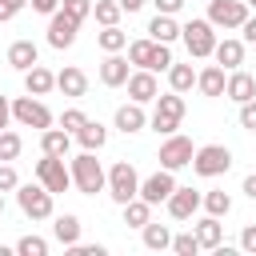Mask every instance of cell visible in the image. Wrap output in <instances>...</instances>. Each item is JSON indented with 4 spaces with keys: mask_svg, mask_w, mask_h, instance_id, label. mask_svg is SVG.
<instances>
[{
    "mask_svg": "<svg viewBox=\"0 0 256 256\" xmlns=\"http://www.w3.org/2000/svg\"><path fill=\"white\" fill-rule=\"evenodd\" d=\"M68 172H72V188L84 192V196H96V192H104V184H108V172L100 168L96 152L72 156V160H68Z\"/></svg>",
    "mask_w": 256,
    "mask_h": 256,
    "instance_id": "obj_1",
    "label": "cell"
},
{
    "mask_svg": "<svg viewBox=\"0 0 256 256\" xmlns=\"http://www.w3.org/2000/svg\"><path fill=\"white\" fill-rule=\"evenodd\" d=\"M152 104H156V108H152V116H148V128L160 132V136H172V132L180 128V120H184V96H180V92H164V96H156Z\"/></svg>",
    "mask_w": 256,
    "mask_h": 256,
    "instance_id": "obj_2",
    "label": "cell"
},
{
    "mask_svg": "<svg viewBox=\"0 0 256 256\" xmlns=\"http://www.w3.org/2000/svg\"><path fill=\"white\" fill-rule=\"evenodd\" d=\"M104 192H108L116 204H128L132 196H140V172H136L128 160H116V164L108 168V184H104Z\"/></svg>",
    "mask_w": 256,
    "mask_h": 256,
    "instance_id": "obj_3",
    "label": "cell"
},
{
    "mask_svg": "<svg viewBox=\"0 0 256 256\" xmlns=\"http://www.w3.org/2000/svg\"><path fill=\"white\" fill-rule=\"evenodd\" d=\"M228 168H232V152H228L224 144H200V148L192 152V172L204 176V180L224 176Z\"/></svg>",
    "mask_w": 256,
    "mask_h": 256,
    "instance_id": "obj_4",
    "label": "cell"
},
{
    "mask_svg": "<svg viewBox=\"0 0 256 256\" xmlns=\"http://www.w3.org/2000/svg\"><path fill=\"white\" fill-rule=\"evenodd\" d=\"M64 160H68V156H48V152L36 160V180H40L52 196L72 188V172H68V164H64Z\"/></svg>",
    "mask_w": 256,
    "mask_h": 256,
    "instance_id": "obj_5",
    "label": "cell"
},
{
    "mask_svg": "<svg viewBox=\"0 0 256 256\" xmlns=\"http://www.w3.org/2000/svg\"><path fill=\"white\" fill-rule=\"evenodd\" d=\"M16 204L28 220H48L52 216V192L44 184H16Z\"/></svg>",
    "mask_w": 256,
    "mask_h": 256,
    "instance_id": "obj_6",
    "label": "cell"
},
{
    "mask_svg": "<svg viewBox=\"0 0 256 256\" xmlns=\"http://www.w3.org/2000/svg\"><path fill=\"white\" fill-rule=\"evenodd\" d=\"M180 36H184L188 56H196V60L212 56V48H216V28L208 24V16H204V20H188V24L180 28Z\"/></svg>",
    "mask_w": 256,
    "mask_h": 256,
    "instance_id": "obj_7",
    "label": "cell"
},
{
    "mask_svg": "<svg viewBox=\"0 0 256 256\" xmlns=\"http://www.w3.org/2000/svg\"><path fill=\"white\" fill-rule=\"evenodd\" d=\"M12 120L16 124H24V128H52V112L44 108V100L40 96H16L12 100Z\"/></svg>",
    "mask_w": 256,
    "mask_h": 256,
    "instance_id": "obj_8",
    "label": "cell"
},
{
    "mask_svg": "<svg viewBox=\"0 0 256 256\" xmlns=\"http://www.w3.org/2000/svg\"><path fill=\"white\" fill-rule=\"evenodd\" d=\"M192 140L188 136H180V132H172V136H164V144H160V168H168V172H180V168H188L192 164Z\"/></svg>",
    "mask_w": 256,
    "mask_h": 256,
    "instance_id": "obj_9",
    "label": "cell"
},
{
    "mask_svg": "<svg viewBox=\"0 0 256 256\" xmlns=\"http://www.w3.org/2000/svg\"><path fill=\"white\" fill-rule=\"evenodd\" d=\"M248 20L244 0H208V24L212 28H240Z\"/></svg>",
    "mask_w": 256,
    "mask_h": 256,
    "instance_id": "obj_10",
    "label": "cell"
},
{
    "mask_svg": "<svg viewBox=\"0 0 256 256\" xmlns=\"http://www.w3.org/2000/svg\"><path fill=\"white\" fill-rule=\"evenodd\" d=\"M172 188H176V172L156 168L152 176H144V180H140V200H148V204L156 208V204H164V200L172 196Z\"/></svg>",
    "mask_w": 256,
    "mask_h": 256,
    "instance_id": "obj_11",
    "label": "cell"
},
{
    "mask_svg": "<svg viewBox=\"0 0 256 256\" xmlns=\"http://www.w3.org/2000/svg\"><path fill=\"white\" fill-rule=\"evenodd\" d=\"M76 32H80V20H72L64 8H56L48 16V44L52 48H72L76 44Z\"/></svg>",
    "mask_w": 256,
    "mask_h": 256,
    "instance_id": "obj_12",
    "label": "cell"
},
{
    "mask_svg": "<svg viewBox=\"0 0 256 256\" xmlns=\"http://www.w3.org/2000/svg\"><path fill=\"white\" fill-rule=\"evenodd\" d=\"M124 88H128V100H136V104H152V100L160 96L156 72H148V68H136V72H128Z\"/></svg>",
    "mask_w": 256,
    "mask_h": 256,
    "instance_id": "obj_13",
    "label": "cell"
},
{
    "mask_svg": "<svg viewBox=\"0 0 256 256\" xmlns=\"http://www.w3.org/2000/svg\"><path fill=\"white\" fill-rule=\"evenodd\" d=\"M164 204H168V216H172V220H192V216H196V208H200V192H196V188H180V184H176V188H172V196H168Z\"/></svg>",
    "mask_w": 256,
    "mask_h": 256,
    "instance_id": "obj_14",
    "label": "cell"
},
{
    "mask_svg": "<svg viewBox=\"0 0 256 256\" xmlns=\"http://www.w3.org/2000/svg\"><path fill=\"white\" fill-rule=\"evenodd\" d=\"M192 236H196L200 252H216V248L224 244V224H220V216H200V220L192 224Z\"/></svg>",
    "mask_w": 256,
    "mask_h": 256,
    "instance_id": "obj_15",
    "label": "cell"
},
{
    "mask_svg": "<svg viewBox=\"0 0 256 256\" xmlns=\"http://www.w3.org/2000/svg\"><path fill=\"white\" fill-rule=\"evenodd\" d=\"M224 96H228V100H236V104L252 100V96H256V76H252V72H244V68H232V72H228V80H224Z\"/></svg>",
    "mask_w": 256,
    "mask_h": 256,
    "instance_id": "obj_16",
    "label": "cell"
},
{
    "mask_svg": "<svg viewBox=\"0 0 256 256\" xmlns=\"http://www.w3.org/2000/svg\"><path fill=\"white\" fill-rule=\"evenodd\" d=\"M128 56H120V52H108L104 56V64H100V84L104 88H124V80H128Z\"/></svg>",
    "mask_w": 256,
    "mask_h": 256,
    "instance_id": "obj_17",
    "label": "cell"
},
{
    "mask_svg": "<svg viewBox=\"0 0 256 256\" xmlns=\"http://www.w3.org/2000/svg\"><path fill=\"white\" fill-rule=\"evenodd\" d=\"M124 136H132V132H140V128H148V112H144V104H136V100H128V104H120L116 108V120H112Z\"/></svg>",
    "mask_w": 256,
    "mask_h": 256,
    "instance_id": "obj_18",
    "label": "cell"
},
{
    "mask_svg": "<svg viewBox=\"0 0 256 256\" xmlns=\"http://www.w3.org/2000/svg\"><path fill=\"white\" fill-rule=\"evenodd\" d=\"M212 56H216V64H220L224 72H232V68H240V64H244V40H236V36H224V40H216Z\"/></svg>",
    "mask_w": 256,
    "mask_h": 256,
    "instance_id": "obj_19",
    "label": "cell"
},
{
    "mask_svg": "<svg viewBox=\"0 0 256 256\" xmlns=\"http://www.w3.org/2000/svg\"><path fill=\"white\" fill-rule=\"evenodd\" d=\"M224 80H228V72H224L220 64H208V68L196 72V88H200V96H208V100L224 96Z\"/></svg>",
    "mask_w": 256,
    "mask_h": 256,
    "instance_id": "obj_20",
    "label": "cell"
},
{
    "mask_svg": "<svg viewBox=\"0 0 256 256\" xmlns=\"http://www.w3.org/2000/svg\"><path fill=\"white\" fill-rule=\"evenodd\" d=\"M8 64H12L16 72H28L32 64H40V48H36L32 40H12V44H8Z\"/></svg>",
    "mask_w": 256,
    "mask_h": 256,
    "instance_id": "obj_21",
    "label": "cell"
},
{
    "mask_svg": "<svg viewBox=\"0 0 256 256\" xmlns=\"http://www.w3.org/2000/svg\"><path fill=\"white\" fill-rule=\"evenodd\" d=\"M52 88H56V72H48L44 64H32L24 72V92L28 96H48Z\"/></svg>",
    "mask_w": 256,
    "mask_h": 256,
    "instance_id": "obj_22",
    "label": "cell"
},
{
    "mask_svg": "<svg viewBox=\"0 0 256 256\" xmlns=\"http://www.w3.org/2000/svg\"><path fill=\"white\" fill-rule=\"evenodd\" d=\"M56 88L64 92V96H72V100H80L84 92H88V76L76 68V64H68V68H60L56 72Z\"/></svg>",
    "mask_w": 256,
    "mask_h": 256,
    "instance_id": "obj_23",
    "label": "cell"
},
{
    "mask_svg": "<svg viewBox=\"0 0 256 256\" xmlns=\"http://www.w3.org/2000/svg\"><path fill=\"white\" fill-rule=\"evenodd\" d=\"M104 140H108V128H104L100 120H84V128L76 132V144H80L84 152H100Z\"/></svg>",
    "mask_w": 256,
    "mask_h": 256,
    "instance_id": "obj_24",
    "label": "cell"
},
{
    "mask_svg": "<svg viewBox=\"0 0 256 256\" xmlns=\"http://www.w3.org/2000/svg\"><path fill=\"white\" fill-rule=\"evenodd\" d=\"M68 148H72V132H64V128H44V132H40V152H48V156H68Z\"/></svg>",
    "mask_w": 256,
    "mask_h": 256,
    "instance_id": "obj_25",
    "label": "cell"
},
{
    "mask_svg": "<svg viewBox=\"0 0 256 256\" xmlns=\"http://www.w3.org/2000/svg\"><path fill=\"white\" fill-rule=\"evenodd\" d=\"M148 36H152V40H160V44H172V40L180 36V24H176V16H164V12H156V16L148 20Z\"/></svg>",
    "mask_w": 256,
    "mask_h": 256,
    "instance_id": "obj_26",
    "label": "cell"
},
{
    "mask_svg": "<svg viewBox=\"0 0 256 256\" xmlns=\"http://www.w3.org/2000/svg\"><path fill=\"white\" fill-rule=\"evenodd\" d=\"M168 84H172V92H180V96H184V92H192V88H196V68H192V64H176V60H172V64H168Z\"/></svg>",
    "mask_w": 256,
    "mask_h": 256,
    "instance_id": "obj_27",
    "label": "cell"
},
{
    "mask_svg": "<svg viewBox=\"0 0 256 256\" xmlns=\"http://www.w3.org/2000/svg\"><path fill=\"white\" fill-rule=\"evenodd\" d=\"M52 232H56V240H60L64 248H72V244L80 240V216H76V212H64V216H56Z\"/></svg>",
    "mask_w": 256,
    "mask_h": 256,
    "instance_id": "obj_28",
    "label": "cell"
},
{
    "mask_svg": "<svg viewBox=\"0 0 256 256\" xmlns=\"http://www.w3.org/2000/svg\"><path fill=\"white\" fill-rule=\"evenodd\" d=\"M140 240H144L148 252H164V248L172 244V232H168V224H152V220H148V224L140 228Z\"/></svg>",
    "mask_w": 256,
    "mask_h": 256,
    "instance_id": "obj_29",
    "label": "cell"
},
{
    "mask_svg": "<svg viewBox=\"0 0 256 256\" xmlns=\"http://www.w3.org/2000/svg\"><path fill=\"white\" fill-rule=\"evenodd\" d=\"M96 44H100V52H124L128 48V32L120 24H108V28L96 32Z\"/></svg>",
    "mask_w": 256,
    "mask_h": 256,
    "instance_id": "obj_30",
    "label": "cell"
},
{
    "mask_svg": "<svg viewBox=\"0 0 256 256\" xmlns=\"http://www.w3.org/2000/svg\"><path fill=\"white\" fill-rule=\"evenodd\" d=\"M120 208H124V224H128V228H144V224L152 220V204L140 200V196H132V200L120 204Z\"/></svg>",
    "mask_w": 256,
    "mask_h": 256,
    "instance_id": "obj_31",
    "label": "cell"
},
{
    "mask_svg": "<svg viewBox=\"0 0 256 256\" xmlns=\"http://www.w3.org/2000/svg\"><path fill=\"white\" fill-rule=\"evenodd\" d=\"M200 204H204V212H208V216H228V212H232V196H228L224 188L204 192V196H200Z\"/></svg>",
    "mask_w": 256,
    "mask_h": 256,
    "instance_id": "obj_32",
    "label": "cell"
},
{
    "mask_svg": "<svg viewBox=\"0 0 256 256\" xmlns=\"http://www.w3.org/2000/svg\"><path fill=\"white\" fill-rule=\"evenodd\" d=\"M92 16H96V24L100 28H108V24H120V4L116 0H92Z\"/></svg>",
    "mask_w": 256,
    "mask_h": 256,
    "instance_id": "obj_33",
    "label": "cell"
},
{
    "mask_svg": "<svg viewBox=\"0 0 256 256\" xmlns=\"http://www.w3.org/2000/svg\"><path fill=\"white\" fill-rule=\"evenodd\" d=\"M152 48H156V40H152V36H144V40H132V44H128V64H136V68H148V60H152Z\"/></svg>",
    "mask_w": 256,
    "mask_h": 256,
    "instance_id": "obj_34",
    "label": "cell"
},
{
    "mask_svg": "<svg viewBox=\"0 0 256 256\" xmlns=\"http://www.w3.org/2000/svg\"><path fill=\"white\" fill-rule=\"evenodd\" d=\"M12 252H20V256H48V240L44 236H20L12 244Z\"/></svg>",
    "mask_w": 256,
    "mask_h": 256,
    "instance_id": "obj_35",
    "label": "cell"
},
{
    "mask_svg": "<svg viewBox=\"0 0 256 256\" xmlns=\"http://www.w3.org/2000/svg\"><path fill=\"white\" fill-rule=\"evenodd\" d=\"M20 148H24V140H20V132H12V128H4V132H0V160H16V156H20Z\"/></svg>",
    "mask_w": 256,
    "mask_h": 256,
    "instance_id": "obj_36",
    "label": "cell"
},
{
    "mask_svg": "<svg viewBox=\"0 0 256 256\" xmlns=\"http://www.w3.org/2000/svg\"><path fill=\"white\" fill-rule=\"evenodd\" d=\"M168 64H172V44H160V40H156L152 60H148V72H168Z\"/></svg>",
    "mask_w": 256,
    "mask_h": 256,
    "instance_id": "obj_37",
    "label": "cell"
},
{
    "mask_svg": "<svg viewBox=\"0 0 256 256\" xmlns=\"http://www.w3.org/2000/svg\"><path fill=\"white\" fill-rule=\"evenodd\" d=\"M176 256H196L200 252V244H196V236H192V228L188 232H180V236H172V244H168Z\"/></svg>",
    "mask_w": 256,
    "mask_h": 256,
    "instance_id": "obj_38",
    "label": "cell"
},
{
    "mask_svg": "<svg viewBox=\"0 0 256 256\" xmlns=\"http://www.w3.org/2000/svg\"><path fill=\"white\" fill-rule=\"evenodd\" d=\"M84 120H88V112H84V108H64V116H60V128L76 136V132L84 128Z\"/></svg>",
    "mask_w": 256,
    "mask_h": 256,
    "instance_id": "obj_39",
    "label": "cell"
},
{
    "mask_svg": "<svg viewBox=\"0 0 256 256\" xmlns=\"http://www.w3.org/2000/svg\"><path fill=\"white\" fill-rule=\"evenodd\" d=\"M60 8H64L72 20H80V24L92 16V0H60Z\"/></svg>",
    "mask_w": 256,
    "mask_h": 256,
    "instance_id": "obj_40",
    "label": "cell"
},
{
    "mask_svg": "<svg viewBox=\"0 0 256 256\" xmlns=\"http://www.w3.org/2000/svg\"><path fill=\"white\" fill-rule=\"evenodd\" d=\"M16 184H20V176H16L12 160H0V192H16Z\"/></svg>",
    "mask_w": 256,
    "mask_h": 256,
    "instance_id": "obj_41",
    "label": "cell"
},
{
    "mask_svg": "<svg viewBox=\"0 0 256 256\" xmlns=\"http://www.w3.org/2000/svg\"><path fill=\"white\" fill-rule=\"evenodd\" d=\"M240 128L244 132H256V96L240 104Z\"/></svg>",
    "mask_w": 256,
    "mask_h": 256,
    "instance_id": "obj_42",
    "label": "cell"
},
{
    "mask_svg": "<svg viewBox=\"0 0 256 256\" xmlns=\"http://www.w3.org/2000/svg\"><path fill=\"white\" fill-rule=\"evenodd\" d=\"M68 252H72V256H104L108 248H104V244H80V240H76Z\"/></svg>",
    "mask_w": 256,
    "mask_h": 256,
    "instance_id": "obj_43",
    "label": "cell"
},
{
    "mask_svg": "<svg viewBox=\"0 0 256 256\" xmlns=\"http://www.w3.org/2000/svg\"><path fill=\"white\" fill-rule=\"evenodd\" d=\"M24 4H28V0H0V24H8V20L24 8Z\"/></svg>",
    "mask_w": 256,
    "mask_h": 256,
    "instance_id": "obj_44",
    "label": "cell"
},
{
    "mask_svg": "<svg viewBox=\"0 0 256 256\" xmlns=\"http://www.w3.org/2000/svg\"><path fill=\"white\" fill-rule=\"evenodd\" d=\"M240 248H244V252H252V256H256V224H248V228H244V232H240Z\"/></svg>",
    "mask_w": 256,
    "mask_h": 256,
    "instance_id": "obj_45",
    "label": "cell"
},
{
    "mask_svg": "<svg viewBox=\"0 0 256 256\" xmlns=\"http://www.w3.org/2000/svg\"><path fill=\"white\" fill-rule=\"evenodd\" d=\"M156 4V12H164V16H176L180 8H184V0H152Z\"/></svg>",
    "mask_w": 256,
    "mask_h": 256,
    "instance_id": "obj_46",
    "label": "cell"
},
{
    "mask_svg": "<svg viewBox=\"0 0 256 256\" xmlns=\"http://www.w3.org/2000/svg\"><path fill=\"white\" fill-rule=\"evenodd\" d=\"M32 4V12H40V16H52L56 8H60V0H28Z\"/></svg>",
    "mask_w": 256,
    "mask_h": 256,
    "instance_id": "obj_47",
    "label": "cell"
},
{
    "mask_svg": "<svg viewBox=\"0 0 256 256\" xmlns=\"http://www.w3.org/2000/svg\"><path fill=\"white\" fill-rule=\"evenodd\" d=\"M240 32H244V44H256V16L248 12V20L240 24Z\"/></svg>",
    "mask_w": 256,
    "mask_h": 256,
    "instance_id": "obj_48",
    "label": "cell"
},
{
    "mask_svg": "<svg viewBox=\"0 0 256 256\" xmlns=\"http://www.w3.org/2000/svg\"><path fill=\"white\" fill-rule=\"evenodd\" d=\"M8 124H12V100H8V96H0V132H4Z\"/></svg>",
    "mask_w": 256,
    "mask_h": 256,
    "instance_id": "obj_49",
    "label": "cell"
},
{
    "mask_svg": "<svg viewBox=\"0 0 256 256\" xmlns=\"http://www.w3.org/2000/svg\"><path fill=\"white\" fill-rule=\"evenodd\" d=\"M240 192H244L248 200H256V172H248V176H244V188H240Z\"/></svg>",
    "mask_w": 256,
    "mask_h": 256,
    "instance_id": "obj_50",
    "label": "cell"
},
{
    "mask_svg": "<svg viewBox=\"0 0 256 256\" xmlns=\"http://www.w3.org/2000/svg\"><path fill=\"white\" fill-rule=\"evenodd\" d=\"M116 4H120V12H140L148 0H116Z\"/></svg>",
    "mask_w": 256,
    "mask_h": 256,
    "instance_id": "obj_51",
    "label": "cell"
},
{
    "mask_svg": "<svg viewBox=\"0 0 256 256\" xmlns=\"http://www.w3.org/2000/svg\"><path fill=\"white\" fill-rule=\"evenodd\" d=\"M244 4H248V12H256V0H244Z\"/></svg>",
    "mask_w": 256,
    "mask_h": 256,
    "instance_id": "obj_52",
    "label": "cell"
},
{
    "mask_svg": "<svg viewBox=\"0 0 256 256\" xmlns=\"http://www.w3.org/2000/svg\"><path fill=\"white\" fill-rule=\"evenodd\" d=\"M0 212H4V192H0Z\"/></svg>",
    "mask_w": 256,
    "mask_h": 256,
    "instance_id": "obj_53",
    "label": "cell"
}]
</instances>
